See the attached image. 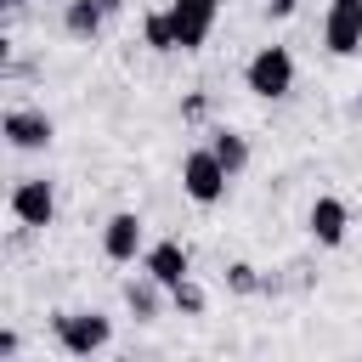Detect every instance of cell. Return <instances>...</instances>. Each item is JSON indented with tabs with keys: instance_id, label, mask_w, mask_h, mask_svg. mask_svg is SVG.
<instances>
[{
	"instance_id": "obj_1",
	"label": "cell",
	"mask_w": 362,
	"mask_h": 362,
	"mask_svg": "<svg viewBox=\"0 0 362 362\" xmlns=\"http://www.w3.org/2000/svg\"><path fill=\"white\" fill-rule=\"evenodd\" d=\"M226 187H232V170L215 158V147H192V153L181 158V192H187L192 204H221Z\"/></svg>"
},
{
	"instance_id": "obj_17",
	"label": "cell",
	"mask_w": 362,
	"mask_h": 362,
	"mask_svg": "<svg viewBox=\"0 0 362 362\" xmlns=\"http://www.w3.org/2000/svg\"><path fill=\"white\" fill-rule=\"evenodd\" d=\"M204 113H209V96H204V90H198V96H187V102H181V119H192V124H198V119H204Z\"/></svg>"
},
{
	"instance_id": "obj_10",
	"label": "cell",
	"mask_w": 362,
	"mask_h": 362,
	"mask_svg": "<svg viewBox=\"0 0 362 362\" xmlns=\"http://www.w3.org/2000/svg\"><path fill=\"white\" fill-rule=\"evenodd\" d=\"M305 226H311V238H317L322 249H339V243H345V232H351V209H345L339 198H328V192H322V198L311 204Z\"/></svg>"
},
{
	"instance_id": "obj_9",
	"label": "cell",
	"mask_w": 362,
	"mask_h": 362,
	"mask_svg": "<svg viewBox=\"0 0 362 362\" xmlns=\"http://www.w3.org/2000/svg\"><path fill=\"white\" fill-rule=\"evenodd\" d=\"M141 272H147V277H158L164 288H175L181 277H192V255H187V243H181V238H158V243H147V249H141Z\"/></svg>"
},
{
	"instance_id": "obj_6",
	"label": "cell",
	"mask_w": 362,
	"mask_h": 362,
	"mask_svg": "<svg viewBox=\"0 0 362 362\" xmlns=\"http://www.w3.org/2000/svg\"><path fill=\"white\" fill-rule=\"evenodd\" d=\"M322 45H328L334 57H356V51H362V0H328Z\"/></svg>"
},
{
	"instance_id": "obj_11",
	"label": "cell",
	"mask_w": 362,
	"mask_h": 362,
	"mask_svg": "<svg viewBox=\"0 0 362 362\" xmlns=\"http://www.w3.org/2000/svg\"><path fill=\"white\" fill-rule=\"evenodd\" d=\"M102 23H107V11H102L96 0H68V11H62V28H68L74 40H85V45L102 34Z\"/></svg>"
},
{
	"instance_id": "obj_4",
	"label": "cell",
	"mask_w": 362,
	"mask_h": 362,
	"mask_svg": "<svg viewBox=\"0 0 362 362\" xmlns=\"http://www.w3.org/2000/svg\"><path fill=\"white\" fill-rule=\"evenodd\" d=\"M6 209H11V221L17 226H51L57 221V187L45 181V175H23L17 187H11V198H6Z\"/></svg>"
},
{
	"instance_id": "obj_13",
	"label": "cell",
	"mask_w": 362,
	"mask_h": 362,
	"mask_svg": "<svg viewBox=\"0 0 362 362\" xmlns=\"http://www.w3.org/2000/svg\"><path fill=\"white\" fill-rule=\"evenodd\" d=\"M209 147H215V158H221L232 175H243V170H249V141H243L238 130H215V136H209Z\"/></svg>"
},
{
	"instance_id": "obj_14",
	"label": "cell",
	"mask_w": 362,
	"mask_h": 362,
	"mask_svg": "<svg viewBox=\"0 0 362 362\" xmlns=\"http://www.w3.org/2000/svg\"><path fill=\"white\" fill-rule=\"evenodd\" d=\"M141 40H147L153 51H181V45H175V23H170V6L141 17Z\"/></svg>"
},
{
	"instance_id": "obj_12",
	"label": "cell",
	"mask_w": 362,
	"mask_h": 362,
	"mask_svg": "<svg viewBox=\"0 0 362 362\" xmlns=\"http://www.w3.org/2000/svg\"><path fill=\"white\" fill-rule=\"evenodd\" d=\"M158 288H164V283H158V277H147V272L124 283V305L136 311V322H153V317H158Z\"/></svg>"
},
{
	"instance_id": "obj_3",
	"label": "cell",
	"mask_w": 362,
	"mask_h": 362,
	"mask_svg": "<svg viewBox=\"0 0 362 362\" xmlns=\"http://www.w3.org/2000/svg\"><path fill=\"white\" fill-rule=\"evenodd\" d=\"M243 85H249L255 96H266V102L288 96V90H294V57H288V45H260V51L249 57V68H243Z\"/></svg>"
},
{
	"instance_id": "obj_15",
	"label": "cell",
	"mask_w": 362,
	"mask_h": 362,
	"mask_svg": "<svg viewBox=\"0 0 362 362\" xmlns=\"http://www.w3.org/2000/svg\"><path fill=\"white\" fill-rule=\"evenodd\" d=\"M164 294H170V305H175L181 317H204V305H209V294H204L192 277H181V283H175V288H164Z\"/></svg>"
},
{
	"instance_id": "obj_8",
	"label": "cell",
	"mask_w": 362,
	"mask_h": 362,
	"mask_svg": "<svg viewBox=\"0 0 362 362\" xmlns=\"http://www.w3.org/2000/svg\"><path fill=\"white\" fill-rule=\"evenodd\" d=\"M141 249H147L141 215H136V209H119V215H107V226H102V255H107L113 266H130Z\"/></svg>"
},
{
	"instance_id": "obj_7",
	"label": "cell",
	"mask_w": 362,
	"mask_h": 362,
	"mask_svg": "<svg viewBox=\"0 0 362 362\" xmlns=\"http://www.w3.org/2000/svg\"><path fill=\"white\" fill-rule=\"evenodd\" d=\"M0 130H6V141H11L17 153H40V147H51V136H57V124H51L45 107H6Z\"/></svg>"
},
{
	"instance_id": "obj_18",
	"label": "cell",
	"mask_w": 362,
	"mask_h": 362,
	"mask_svg": "<svg viewBox=\"0 0 362 362\" xmlns=\"http://www.w3.org/2000/svg\"><path fill=\"white\" fill-rule=\"evenodd\" d=\"M294 6H300V0H266V11H272V17H294Z\"/></svg>"
},
{
	"instance_id": "obj_2",
	"label": "cell",
	"mask_w": 362,
	"mask_h": 362,
	"mask_svg": "<svg viewBox=\"0 0 362 362\" xmlns=\"http://www.w3.org/2000/svg\"><path fill=\"white\" fill-rule=\"evenodd\" d=\"M51 334L68 356H96L107 339H113V322L102 311H57L51 317Z\"/></svg>"
},
{
	"instance_id": "obj_5",
	"label": "cell",
	"mask_w": 362,
	"mask_h": 362,
	"mask_svg": "<svg viewBox=\"0 0 362 362\" xmlns=\"http://www.w3.org/2000/svg\"><path fill=\"white\" fill-rule=\"evenodd\" d=\"M221 0H170V23H175V45L181 51H204V40L215 34Z\"/></svg>"
},
{
	"instance_id": "obj_16",
	"label": "cell",
	"mask_w": 362,
	"mask_h": 362,
	"mask_svg": "<svg viewBox=\"0 0 362 362\" xmlns=\"http://www.w3.org/2000/svg\"><path fill=\"white\" fill-rule=\"evenodd\" d=\"M226 288H232V294H260L266 277H260L249 260H232V266H226Z\"/></svg>"
},
{
	"instance_id": "obj_19",
	"label": "cell",
	"mask_w": 362,
	"mask_h": 362,
	"mask_svg": "<svg viewBox=\"0 0 362 362\" xmlns=\"http://www.w3.org/2000/svg\"><path fill=\"white\" fill-rule=\"evenodd\" d=\"M96 6H102V11H107V17H113V11H119V6H124V0H96Z\"/></svg>"
}]
</instances>
